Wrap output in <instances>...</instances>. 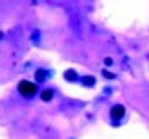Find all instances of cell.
<instances>
[{"label":"cell","instance_id":"1","mask_svg":"<svg viewBox=\"0 0 149 139\" xmlns=\"http://www.w3.org/2000/svg\"><path fill=\"white\" fill-rule=\"evenodd\" d=\"M18 90L23 97H33L38 92V87H36L33 82H28V80H22L18 83Z\"/></svg>","mask_w":149,"mask_h":139},{"label":"cell","instance_id":"7","mask_svg":"<svg viewBox=\"0 0 149 139\" xmlns=\"http://www.w3.org/2000/svg\"><path fill=\"white\" fill-rule=\"evenodd\" d=\"M105 64H107V65H111V64H113V61H111L110 57H107V59H105Z\"/></svg>","mask_w":149,"mask_h":139},{"label":"cell","instance_id":"2","mask_svg":"<svg viewBox=\"0 0 149 139\" xmlns=\"http://www.w3.org/2000/svg\"><path fill=\"white\" fill-rule=\"evenodd\" d=\"M110 115H111L113 120H120V118H123L125 116V106H123V105H115V106H111Z\"/></svg>","mask_w":149,"mask_h":139},{"label":"cell","instance_id":"4","mask_svg":"<svg viewBox=\"0 0 149 139\" xmlns=\"http://www.w3.org/2000/svg\"><path fill=\"white\" fill-rule=\"evenodd\" d=\"M66 79H67V80H70V82H72V80H75V79H77V72H75V70H72V69L66 70Z\"/></svg>","mask_w":149,"mask_h":139},{"label":"cell","instance_id":"5","mask_svg":"<svg viewBox=\"0 0 149 139\" xmlns=\"http://www.w3.org/2000/svg\"><path fill=\"white\" fill-rule=\"evenodd\" d=\"M46 75H48V72H46V70H38V72H36V79H38L40 82L46 80Z\"/></svg>","mask_w":149,"mask_h":139},{"label":"cell","instance_id":"3","mask_svg":"<svg viewBox=\"0 0 149 139\" xmlns=\"http://www.w3.org/2000/svg\"><path fill=\"white\" fill-rule=\"evenodd\" d=\"M41 100L43 101H51L53 100V90H43L41 92Z\"/></svg>","mask_w":149,"mask_h":139},{"label":"cell","instance_id":"6","mask_svg":"<svg viewBox=\"0 0 149 139\" xmlns=\"http://www.w3.org/2000/svg\"><path fill=\"white\" fill-rule=\"evenodd\" d=\"M84 85H90V87L95 85V79H93L92 75H87V77L84 79Z\"/></svg>","mask_w":149,"mask_h":139}]
</instances>
